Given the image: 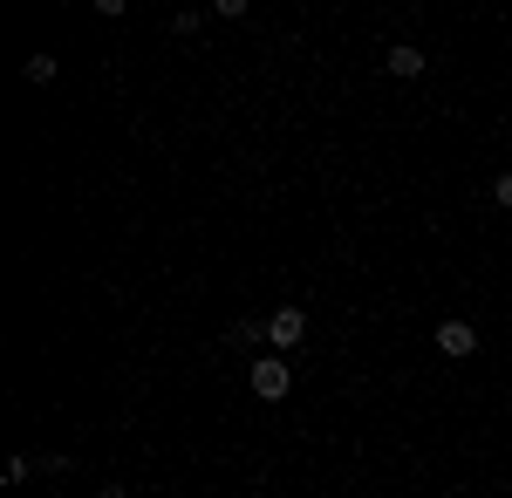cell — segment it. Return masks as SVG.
Returning <instances> with one entry per match:
<instances>
[{
	"label": "cell",
	"instance_id": "6da1fadb",
	"mask_svg": "<svg viewBox=\"0 0 512 498\" xmlns=\"http://www.w3.org/2000/svg\"><path fill=\"white\" fill-rule=\"evenodd\" d=\"M246 383H253V396H260V403H280V396L294 389V369H287L280 355H260V362L246 369Z\"/></svg>",
	"mask_w": 512,
	"mask_h": 498
},
{
	"label": "cell",
	"instance_id": "52a82bcc",
	"mask_svg": "<svg viewBox=\"0 0 512 498\" xmlns=\"http://www.w3.org/2000/svg\"><path fill=\"white\" fill-rule=\"evenodd\" d=\"M41 464L35 458H7V471H0V478H7V485H28V478H35Z\"/></svg>",
	"mask_w": 512,
	"mask_h": 498
},
{
	"label": "cell",
	"instance_id": "3957f363",
	"mask_svg": "<svg viewBox=\"0 0 512 498\" xmlns=\"http://www.w3.org/2000/svg\"><path fill=\"white\" fill-rule=\"evenodd\" d=\"M437 355H451V362L478 355V328L472 321H437Z\"/></svg>",
	"mask_w": 512,
	"mask_h": 498
},
{
	"label": "cell",
	"instance_id": "277c9868",
	"mask_svg": "<svg viewBox=\"0 0 512 498\" xmlns=\"http://www.w3.org/2000/svg\"><path fill=\"white\" fill-rule=\"evenodd\" d=\"M383 69H390L396 82H417L424 76V48H417V41H396L390 55H383Z\"/></svg>",
	"mask_w": 512,
	"mask_h": 498
},
{
	"label": "cell",
	"instance_id": "8992f818",
	"mask_svg": "<svg viewBox=\"0 0 512 498\" xmlns=\"http://www.w3.org/2000/svg\"><path fill=\"white\" fill-rule=\"evenodd\" d=\"M55 69H62L55 55H28V69H21V76H28V82H55Z\"/></svg>",
	"mask_w": 512,
	"mask_h": 498
},
{
	"label": "cell",
	"instance_id": "30bf717a",
	"mask_svg": "<svg viewBox=\"0 0 512 498\" xmlns=\"http://www.w3.org/2000/svg\"><path fill=\"white\" fill-rule=\"evenodd\" d=\"M96 498H130V485H117V478H110V485H103Z\"/></svg>",
	"mask_w": 512,
	"mask_h": 498
},
{
	"label": "cell",
	"instance_id": "9c48e42d",
	"mask_svg": "<svg viewBox=\"0 0 512 498\" xmlns=\"http://www.w3.org/2000/svg\"><path fill=\"white\" fill-rule=\"evenodd\" d=\"M492 205H499V212H512V171L499 178V185H492Z\"/></svg>",
	"mask_w": 512,
	"mask_h": 498
},
{
	"label": "cell",
	"instance_id": "5b68a950",
	"mask_svg": "<svg viewBox=\"0 0 512 498\" xmlns=\"http://www.w3.org/2000/svg\"><path fill=\"white\" fill-rule=\"evenodd\" d=\"M226 342H233V348H253V342H267V314H239L233 328H226Z\"/></svg>",
	"mask_w": 512,
	"mask_h": 498
},
{
	"label": "cell",
	"instance_id": "ba28073f",
	"mask_svg": "<svg viewBox=\"0 0 512 498\" xmlns=\"http://www.w3.org/2000/svg\"><path fill=\"white\" fill-rule=\"evenodd\" d=\"M69 471H76V464L62 458V451H48V458H41V478H69Z\"/></svg>",
	"mask_w": 512,
	"mask_h": 498
},
{
	"label": "cell",
	"instance_id": "7a4b0ae2",
	"mask_svg": "<svg viewBox=\"0 0 512 498\" xmlns=\"http://www.w3.org/2000/svg\"><path fill=\"white\" fill-rule=\"evenodd\" d=\"M308 335V307H274L267 314V348H301Z\"/></svg>",
	"mask_w": 512,
	"mask_h": 498
}]
</instances>
